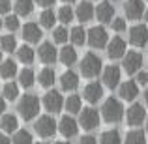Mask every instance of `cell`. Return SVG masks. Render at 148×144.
<instances>
[{
    "instance_id": "60d3db41",
    "label": "cell",
    "mask_w": 148,
    "mask_h": 144,
    "mask_svg": "<svg viewBox=\"0 0 148 144\" xmlns=\"http://www.w3.org/2000/svg\"><path fill=\"white\" fill-rule=\"evenodd\" d=\"M10 10H11V2H10V0H0V13L8 15Z\"/></svg>"
},
{
    "instance_id": "f1b7e54d",
    "label": "cell",
    "mask_w": 148,
    "mask_h": 144,
    "mask_svg": "<svg viewBox=\"0 0 148 144\" xmlns=\"http://www.w3.org/2000/svg\"><path fill=\"white\" fill-rule=\"evenodd\" d=\"M17 58L23 62V64H32L34 58H36V53L30 45H23L21 49H17Z\"/></svg>"
},
{
    "instance_id": "277c9868",
    "label": "cell",
    "mask_w": 148,
    "mask_h": 144,
    "mask_svg": "<svg viewBox=\"0 0 148 144\" xmlns=\"http://www.w3.org/2000/svg\"><path fill=\"white\" fill-rule=\"evenodd\" d=\"M34 129H36V133L40 135V137L49 139V137H53V135L56 133L58 126L49 114H45V116H40V118H38V122L34 124Z\"/></svg>"
},
{
    "instance_id": "816d5d0a",
    "label": "cell",
    "mask_w": 148,
    "mask_h": 144,
    "mask_svg": "<svg viewBox=\"0 0 148 144\" xmlns=\"http://www.w3.org/2000/svg\"><path fill=\"white\" fill-rule=\"evenodd\" d=\"M2 26H4V23H2V19H0V28H2Z\"/></svg>"
},
{
    "instance_id": "f6af8a7d",
    "label": "cell",
    "mask_w": 148,
    "mask_h": 144,
    "mask_svg": "<svg viewBox=\"0 0 148 144\" xmlns=\"http://www.w3.org/2000/svg\"><path fill=\"white\" fill-rule=\"evenodd\" d=\"M6 111V97H0V114H4Z\"/></svg>"
},
{
    "instance_id": "ee69618b",
    "label": "cell",
    "mask_w": 148,
    "mask_h": 144,
    "mask_svg": "<svg viewBox=\"0 0 148 144\" xmlns=\"http://www.w3.org/2000/svg\"><path fill=\"white\" fill-rule=\"evenodd\" d=\"M38 2V6H41V8H49V6H53L56 0H36Z\"/></svg>"
},
{
    "instance_id": "5b68a950",
    "label": "cell",
    "mask_w": 148,
    "mask_h": 144,
    "mask_svg": "<svg viewBox=\"0 0 148 144\" xmlns=\"http://www.w3.org/2000/svg\"><path fill=\"white\" fill-rule=\"evenodd\" d=\"M88 45L94 49H103L107 47L109 43V34L107 30L103 28V26H92L90 30H88Z\"/></svg>"
},
{
    "instance_id": "484cf974",
    "label": "cell",
    "mask_w": 148,
    "mask_h": 144,
    "mask_svg": "<svg viewBox=\"0 0 148 144\" xmlns=\"http://www.w3.org/2000/svg\"><path fill=\"white\" fill-rule=\"evenodd\" d=\"M69 40H71L73 45H83L84 41L88 40V32L83 26H73L71 32H69Z\"/></svg>"
},
{
    "instance_id": "c3c4849f",
    "label": "cell",
    "mask_w": 148,
    "mask_h": 144,
    "mask_svg": "<svg viewBox=\"0 0 148 144\" xmlns=\"http://www.w3.org/2000/svg\"><path fill=\"white\" fill-rule=\"evenodd\" d=\"M143 17H145V21H146V23H148V10H146V11H145V15H143Z\"/></svg>"
},
{
    "instance_id": "7c38bea8",
    "label": "cell",
    "mask_w": 148,
    "mask_h": 144,
    "mask_svg": "<svg viewBox=\"0 0 148 144\" xmlns=\"http://www.w3.org/2000/svg\"><path fill=\"white\" fill-rule=\"evenodd\" d=\"M58 131H60V135L66 137V139L75 137L77 131H79V124H77V120L71 118V116H62L60 122H58Z\"/></svg>"
},
{
    "instance_id": "cb8c5ba5",
    "label": "cell",
    "mask_w": 148,
    "mask_h": 144,
    "mask_svg": "<svg viewBox=\"0 0 148 144\" xmlns=\"http://www.w3.org/2000/svg\"><path fill=\"white\" fill-rule=\"evenodd\" d=\"M17 118H15L13 114H2V118H0V127L4 129V133H15L17 131Z\"/></svg>"
},
{
    "instance_id": "4dcf8cb0",
    "label": "cell",
    "mask_w": 148,
    "mask_h": 144,
    "mask_svg": "<svg viewBox=\"0 0 148 144\" xmlns=\"http://www.w3.org/2000/svg\"><path fill=\"white\" fill-rule=\"evenodd\" d=\"M34 81H36V75H34V71L30 68L23 69V71L19 73V84H21L23 88H30L34 84Z\"/></svg>"
},
{
    "instance_id": "2e32d148",
    "label": "cell",
    "mask_w": 148,
    "mask_h": 144,
    "mask_svg": "<svg viewBox=\"0 0 148 144\" xmlns=\"http://www.w3.org/2000/svg\"><path fill=\"white\" fill-rule=\"evenodd\" d=\"M38 56H40V60L43 62V64H53L58 58V53H56V49H54V45L51 43V41H45V43H41L40 49H38Z\"/></svg>"
},
{
    "instance_id": "836d02e7",
    "label": "cell",
    "mask_w": 148,
    "mask_h": 144,
    "mask_svg": "<svg viewBox=\"0 0 148 144\" xmlns=\"http://www.w3.org/2000/svg\"><path fill=\"white\" fill-rule=\"evenodd\" d=\"M2 94H4V97H6L8 101L17 99V96H19V84L6 83V84H4V88H2Z\"/></svg>"
},
{
    "instance_id": "9c48e42d",
    "label": "cell",
    "mask_w": 148,
    "mask_h": 144,
    "mask_svg": "<svg viewBox=\"0 0 148 144\" xmlns=\"http://www.w3.org/2000/svg\"><path fill=\"white\" fill-rule=\"evenodd\" d=\"M66 105V101H64V97H62L60 92H56V90H51L47 92V94L43 96V107L47 109L49 112H58L62 107Z\"/></svg>"
},
{
    "instance_id": "74e56055",
    "label": "cell",
    "mask_w": 148,
    "mask_h": 144,
    "mask_svg": "<svg viewBox=\"0 0 148 144\" xmlns=\"http://www.w3.org/2000/svg\"><path fill=\"white\" fill-rule=\"evenodd\" d=\"M68 38H69V34H68V30H66L64 26H58V28L53 30V40H54V43H66V41H68Z\"/></svg>"
},
{
    "instance_id": "ba28073f",
    "label": "cell",
    "mask_w": 148,
    "mask_h": 144,
    "mask_svg": "<svg viewBox=\"0 0 148 144\" xmlns=\"http://www.w3.org/2000/svg\"><path fill=\"white\" fill-rule=\"evenodd\" d=\"M130 43L135 47H146L148 45V28L145 25H135L130 28Z\"/></svg>"
},
{
    "instance_id": "d4e9b609",
    "label": "cell",
    "mask_w": 148,
    "mask_h": 144,
    "mask_svg": "<svg viewBox=\"0 0 148 144\" xmlns=\"http://www.w3.org/2000/svg\"><path fill=\"white\" fill-rule=\"evenodd\" d=\"M17 75V64L13 60H4L0 62V77L2 79H11Z\"/></svg>"
},
{
    "instance_id": "7a4b0ae2",
    "label": "cell",
    "mask_w": 148,
    "mask_h": 144,
    "mask_svg": "<svg viewBox=\"0 0 148 144\" xmlns=\"http://www.w3.org/2000/svg\"><path fill=\"white\" fill-rule=\"evenodd\" d=\"M17 111L19 114L23 116V120H34L40 112V99L32 94H26L19 99V105H17Z\"/></svg>"
},
{
    "instance_id": "8fae6325",
    "label": "cell",
    "mask_w": 148,
    "mask_h": 144,
    "mask_svg": "<svg viewBox=\"0 0 148 144\" xmlns=\"http://www.w3.org/2000/svg\"><path fill=\"white\" fill-rule=\"evenodd\" d=\"M145 2L143 0H127L126 4H124V13H126L127 19H131V21H137V19H141L143 15H145Z\"/></svg>"
},
{
    "instance_id": "681fc988",
    "label": "cell",
    "mask_w": 148,
    "mask_h": 144,
    "mask_svg": "<svg viewBox=\"0 0 148 144\" xmlns=\"http://www.w3.org/2000/svg\"><path fill=\"white\" fill-rule=\"evenodd\" d=\"M56 144H69V142H66V141H62V142H56Z\"/></svg>"
},
{
    "instance_id": "7402d4cb",
    "label": "cell",
    "mask_w": 148,
    "mask_h": 144,
    "mask_svg": "<svg viewBox=\"0 0 148 144\" xmlns=\"http://www.w3.org/2000/svg\"><path fill=\"white\" fill-rule=\"evenodd\" d=\"M58 60H60L64 66L75 64V62H77V51H75V47H71V45H66V47H62L60 53H58Z\"/></svg>"
},
{
    "instance_id": "b9f144b4",
    "label": "cell",
    "mask_w": 148,
    "mask_h": 144,
    "mask_svg": "<svg viewBox=\"0 0 148 144\" xmlns=\"http://www.w3.org/2000/svg\"><path fill=\"white\" fill-rule=\"evenodd\" d=\"M135 81H137L141 86H145V84H148V73H146V71H139V73H137V79H135Z\"/></svg>"
},
{
    "instance_id": "d6986e66",
    "label": "cell",
    "mask_w": 148,
    "mask_h": 144,
    "mask_svg": "<svg viewBox=\"0 0 148 144\" xmlns=\"http://www.w3.org/2000/svg\"><path fill=\"white\" fill-rule=\"evenodd\" d=\"M41 28L36 25V23H26L23 26V40H26L28 43H38L41 40Z\"/></svg>"
},
{
    "instance_id": "30bf717a",
    "label": "cell",
    "mask_w": 148,
    "mask_h": 144,
    "mask_svg": "<svg viewBox=\"0 0 148 144\" xmlns=\"http://www.w3.org/2000/svg\"><path fill=\"white\" fill-rule=\"evenodd\" d=\"M126 118H127V124H130V126H133V127L141 126V124L146 120V111H145V107H143L141 103H133L130 109H127Z\"/></svg>"
},
{
    "instance_id": "6da1fadb",
    "label": "cell",
    "mask_w": 148,
    "mask_h": 144,
    "mask_svg": "<svg viewBox=\"0 0 148 144\" xmlns=\"http://www.w3.org/2000/svg\"><path fill=\"white\" fill-rule=\"evenodd\" d=\"M101 114H103L105 122H109V124L120 122V120L124 118V105H122V101L116 99V97L105 99L103 107H101Z\"/></svg>"
},
{
    "instance_id": "603a6c76",
    "label": "cell",
    "mask_w": 148,
    "mask_h": 144,
    "mask_svg": "<svg viewBox=\"0 0 148 144\" xmlns=\"http://www.w3.org/2000/svg\"><path fill=\"white\" fill-rule=\"evenodd\" d=\"M15 13L19 15V17H26V15H30L34 11V0H15V6H13Z\"/></svg>"
},
{
    "instance_id": "f907efd6",
    "label": "cell",
    "mask_w": 148,
    "mask_h": 144,
    "mask_svg": "<svg viewBox=\"0 0 148 144\" xmlns=\"http://www.w3.org/2000/svg\"><path fill=\"white\" fill-rule=\"evenodd\" d=\"M0 62H2V49H0Z\"/></svg>"
},
{
    "instance_id": "52a82bcc",
    "label": "cell",
    "mask_w": 148,
    "mask_h": 144,
    "mask_svg": "<svg viewBox=\"0 0 148 144\" xmlns=\"http://www.w3.org/2000/svg\"><path fill=\"white\" fill-rule=\"evenodd\" d=\"M122 66H124V69H126L130 75L139 73V71H141V66H143V56H141V53H137V51H127V53L124 54Z\"/></svg>"
},
{
    "instance_id": "8d00e7d4",
    "label": "cell",
    "mask_w": 148,
    "mask_h": 144,
    "mask_svg": "<svg viewBox=\"0 0 148 144\" xmlns=\"http://www.w3.org/2000/svg\"><path fill=\"white\" fill-rule=\"evenodd\" d=\"M56 15H58V19H60V23H64V25H66V23H71V21H73V17H75V11H73L69 6H62L60 10H58Z\"/></svg>"
},
{
    "instance_id": "4fadbf2b",
    "label": "cell",
    "mask_w": 148,
    "mask_h": 144,
    "mask_svg": "<svg viewBox=\"0 0 148 144\" xmlns=\"http://www.w3.org/2000/svg\"><path fill=\"white\" fill-rule=\"evenodd\" d=\"M107 54H109V58H112V60H116V58H124V54H126V41H124L120 36H114L112 40H109Z\"/></svg>"
},
{
    "instance_id": "5bb4252c",
    "label": "cell",
    "mask_w": 148,
    "mask_h": 144,
    "mask_svg": "<svg viewBox=\"0 0 148 144\" xmlns=\"http://www.w3.org/2000/svg\"><path fill=\"white\" fill-rule=\"evenodd\" d=\"M103 84L107 88H116L120 84V68L118 66H107L103 69Z\"/></svg>"
},
{
    "instance_id": "ffe728a7",
    "label": "cell",
    "mask_w": 148,
    "mask_h": 144,
    "mask_svg": "<svg viewBox=\"0 0 148 144\" xmlns=\"http://www.w3.org/2000/svg\"><path fill=\"white\" fill-rule=\"evenodd\" d=\"M60 86H62V90H66V92L75 90V88L79 86V75H77L75 71H71V69L64 71L60 75Z\"/></svg>"
},
{
    "instance_id": "3957f363",
    "label": "cell",
    "mask_w": 148,
    "mask_h": 144,
    "mask_svg": "<svg viewBox=\"0 0 148 144\" xmlns=\"http://www.w3.org/2000/svg\"><path fill=\"white\" fill-rule=\"evenodd\" d=\"M99 71H101V58L94 53H86L83 56V60H81V73H83V77L92 79V77L99 75Z\"/></svg>"
},
{
    "instance_id": "83f0119b",
    "label": "cell",
    "mask_w": 148,
    "mask_h": 144,
    "mask_svg": "<svg viewBox=\"0 0 148 144\" xmlns=\"http://www.w3.org/2000/svg\"><path fill=\"white\" fill-rule=\"evenodd\" d=\"M99 144H122L120 133L116 129L103 131V133H101V137H99Z\"/></svg>"
},
{
    "instance_id": "e575fe53",
    "label": "cell",
    "mask_w": 148,
    "mask_h": 144,
    "mask_svg": "<svg viewBox=\"0 0 148 144\" xmlns=\"http://www.w3.org/2000/svg\"><path fill=\"white\" fill-rule=\"evenodd\" d=\"M66 109H68V112H71V114H77V112H81V97L79 96H69L68 99H66Z\"/></svg>"
},
{
    "instance_id": "1f68e13d",
    "label": "cell",
    "mask_w": 148,
    "mask_h": 144,
    "mask_svg": "<svg viewBox=\"0 0 148 144\" xmlns=\"http://www.w3.org/2000/svg\"><path fill=\"white\" fill-rule=\"evenodd\" d=\"M0 49L6 51V53H13V51H17V41H15V36L6 34V36L0 38Z\"/></svg>"
},
{
    "instance_id": "f35d334b",
    "label": "cell",
    "mask_w": 148,
    "mask_h": 144,
    "mask_svg": "<svg viewBox=\"0 0 148 144\" xmlns=\"http://www.w3.org/2000/svg\"><path fill=\"white\" fill-rule=\"evenodd\" d=\"M4 26H6L8 30H17L19 28V15H8L6 19H4Z\"/></svg>"
},
{
    "instance_id": "f5cc1de1",
    "label": "cell",
    "mask_w": 148,
    "mask_h": 144,
    "mask_svg": "<svg viewBox=\"0 0 148 144\" xmlns=\"http://www.w3.org/2000/svg\"><path fill=\"white\" fill-rule=\"evenodd\" d=\"M146 131H148V118H146Z\"/></svg>"
},
{
    "instance_id": "bcb514c9",
    "label": "cell",
    "mask_w": 148,
    "mask_h": 144,
    "mask_svg": "<svg viewBox=\"0 0 148 144\" xmlns=\"http://www.w3.org/2000/svg\"><path fill=\"white\" fill-rule=\"evenodd\" d=\"M0 144H13V142L8 139V135H0Z\"/></svg>"
},
{
    "instance_id": "11a10c76",
    "label": "cell",
    "mask_w": 148,
    "mask_h": 144,
    "mask_svg": "<svg viewBox=\"0 0 148 144\" xmlns=\"http://www.w3.org/2000/svg\"><path fill=\"white\" fill-rule=\"evenodd\" d=\"M38 144H49V142H38Z\"/></svg>"
},
{
    "instance_id": "4316f807",
    "label": "cell",
    "mask_w": 148,
    "mask_h": 144,
    "mask_svg": "<svg viewBox=\"0 0 148 144\" xmlns=\"http://www.w3.org/2000/svg\"><path fill=\"white\" fill-rule=\"evenodd\" d=\"M38 81H40V84L43 88L53 86V83H54V69L53 68H43L40 71V75H38Z\"/></svg>"
},
{
    "instance_id": "e0dca14e",
    "label": "cell",
    "mask_w": 148,
    "mask_h": 144,
    "mask_svg": "<svg viewBox=\"0 0 148 144\" xmlns=\"http://www.w3.org/2000/svg\"><path fill=\"white\" fill-rule=\"evenodd\" d=\"M112 15H114V8H112L111 2H107V0H103V2L98 4V8H96V17H98L99 23H112Z\"/></svg>"
},
{
    "instance_id": "ab89813d",
    "label": "cell",
    "mask_w": 148,
    "mask_h": 144,
    "mask_svg": "<svg viewBox=\"0 0 148 144\" xmlns=\"http://www.w3.org/2000/svg\"><path fill=\"white\" fill-rule=\"evenodd\" d=\"M112 30H116V32H124L126 30V19H122V17H116V19H112Z\"/></svg>"
},
{
    "instance_id": "d590c367",
    "label": "cell",
    "mask_w": 148,
    "mask_h": 144,
    "mask_svg": "<svg viewBox=\"0 0 148 144\" xmlns=\"http://www.w3.org/2000/svg\"><path fill=\"white\" fill-rule=\"evenodd\" d=\"M13 144H32V135L26 129H17L13 135Z\"/></svg>"
},
{
    "instance_id": "db71d44e",
    "label": "cell",
    "mask_w": 148,
    "mask_h": 144,
    "mask_svg": "<svg viewBox=\"0 0 148 144\" xmlns=\"http://www.w3.org/2000/svg\"><path fill=\"white\" fill-rule=\"evenodd\" d=\"M64 2H68V4H69V2H73V0H64Z\"/></svg>"
},
{
    "instance_id": "44dd1931",
    "label": "cell",
    "mask_w": 148,
    "mask_h": 144,
    "mask_svg": "<svg viewBox=\"0 0 148 144\" xmlns=\"http://www.w3.org/2000/svg\"><path fill=\"white\" fill-rule=\"evenodd\" d=\"M75 17L79 19L81 23H88L92 17H96V8L92 6L90 2H81L79 6H77V10H75Z\"/></svg>"
},
{
    "instance_id": "8992f818",
    "label": "cell",
    "mask_w": 148,
    "mask_h": 144,
    "mask_svg": "<svg viewBox=\"0 0 148 144\" xmlns=\"http://www.w3.org/2000/svg\"><path fill=\"white\" fill-rule=\"evenodd\" d=\"M79 124L83 126V129H86V131L96 129V127L99 126V114H98V111H96V109H92V107L81 109Z\"/></svg>"
},
{
    "instance_id": "7bdbcfd3",
    "label": "cell",
    "mask_w": 148,
    "mask_h": 144,
    "mask_svg": "<svg viewBox=\"0 0 148 144\" xmlns=\"http://www.w3.org/2000/svg\"><path fill=\"white\" fill-rule=\"evenodd\" d=\"M79 144H98V142H96V139H94V137L86 135V137H83V139L79 141Z\"/></svg>"
},
{
    "instance_id": "ac0fdd59",
    "label": "cell",
    "mask_w": 148,
    "mask_h": 144,
    "mask_svg": "<svg viewBox=\"0 0 148 144\" xmlns=\"http://www.w3.org/2000/svg\"><path fill=\"white\" fill-rule=\"evenodd\" d=\"M83 96L88 103H98L101 99V96H103V86L99 83H88L83 90Z\"/></svg>"
},
{
    "instance_id": "9a60e30c",
    "label": "cell",
    "mask_w": 148,
    "mask_h": 144,
    "mask_svg": "<svg viewBox=\"0 0 148 144\" xmlns=\"http://www.w3.org/2000/svg\"><path fill=\"white\" fill-rule=\"evenodd\" d=\"M139 86L141 84L137 83V81H126V83L120 84V97H122L124 101H133L135 97L139 96Z\"/></svg>"
},
{
    "instance_id": "7dc6e473",
    "label": "cell",
    "mask_w": 148,
    "mask_h": 144,
    "mask_svg": "<svg viewBox=\"0 0 148 144\" xmlns=\"http://www.w3.org/2000/svg\"><path fill=\"white\" fill-rule=\"evenodd\" d=\"M145 101H146V105H148V88L145 90Z\"/></svg>"
},
{
    "instance_id": "f546056e",
    "label": "cell",
    "mask_w": 148,
    "mask_h": 144,
    "mask_svg": "<svg viewBox=\"0 0 148 144\" xmlns=\"http://www.w3.org/2000/svg\"><path fill=\"white\" fill-rule=\"evenodd\" d=\"M56 17H58V15H54L53 10L45 8V10L41 11V15H40V25L43 26V28H53L54 23H56Z\"/></svg>"
},
{
    "instance_id": "d6a6232c",
    "label": "cell",
    "mask_w": 148,
    "mask_h": 144,
    "mask_svg": "<svg viewBox=\"0 0 148 144\" xmlns=\"http://www.w3.org/2000/svg\"><path fill=\"white\" fill-rule=\"evenodd\" d=\"M124 144H146V137L143 131L139 129H133L130 131V133L126 135V141H124Z\"/></svg>"
}]
</instances>
